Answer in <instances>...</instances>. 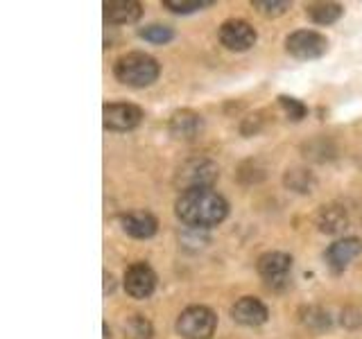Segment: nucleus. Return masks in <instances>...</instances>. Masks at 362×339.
Returning <instances> with one entry per match:
<instances>
[{
	"mask_svg": "<svg viewBox=\"0 0 362 339\" xmlns=\"http://www.w3.org/2000/svg\"><path fill=\"white\" fill-rule=\"evenodd\" d=\"M252 7L265 18H279L290 9V3H286V0H254Z\"/></svg>",
	"mask_w": 362,
	"mask_h": 339,
	"instance_id": "393cba45",
	"label": "nucleus"
},
{
	"mask_svg": "<svg viewBox=\"0 0 362 339\" xmlns=\"http://www.w3.org/2000/svg\"><path fill=\"white\" fill-rule=\"evenodd\" d=\"M276 100H279V107L283 109V113H286L292 122H299L308 116V109H305V105L301 100L292 97V95H279Z\"/></svg>",
	"mask_w": 362,
	"mask_h": 339,
	"instance_id": "b1692460",
	"label": "nucleus"
},
{
	"mask_svg": "<svg viewBox=\"0 0 362 339\" xmlns=\"http://www.w3.org/2000/svg\"><path fill=\"white\" fill-rule=\"evenodd\" d=\"M292 256L283 251H267L258 258L256 269L258 276L263 278L272 290H283L288 287L290 274H292Z\"/></svg>",
	"mask_w": 362,
	"mask_h": 339,
	"instance_id": "39448f33",
	"label": "nucleus"
},
{
	"mask_svg": "<svg viewBox=\"0 0 362 339\" xmlns=\"http://www.w3.org/2000/svg\"><path fill=\"white\" fill-rule=\"evenodd\" d=\"M177 218L190 229H211L226 220L229 215V201L213 188H192L184 190L175 201Z\"/></svg>",
	"mask_w": 362,
	"mask_h": 339,
	"instance_id": "f257e3e1",
	"label": "nucleus"
},
{
	"mask_svg": "<svg viewBox=\"0 0 362 339\" xmlns=\"http://www.w3.org/2000/svg\"><path fill=\"white\" fill-rule=\"evenodd\" d=\"M113 75L120 84L132 88H145L152 86L158 75H161V66L152 54L145 52H127L113 64Z\"/></svg>",
	"mask_w": 362,
	"mask_h": 339,
	"instance_id": "f03ea898",
	"label": "nucleus"
},
{
	"mask_svg": "<svg viewBox=\"0 0 362 339\" xmlns=\"http://www.w3.org/2000/svg\"><path fill=\"white\" fill-rule=\"evenodd\" d=\"M305 14L315 25H333L344 14V7L339 3H310L305 5Z\"/></svg>",
	"mask_w": 362,
	"mask_h": 339,
	"instance_id": "f3484780",
	"label": "nucleus"
},
{
	"mask_svg": "<svg viewBox=\"0 0 362 339\" xmlns=\"http://www.w3.org/2000/svg\"><path fill=\"white\" fill-rule=\"evenodd\" d=\"M265 177H267V167L260 161H256V158L245 161V163H240V167H238V179H240V184H245V186L260 184Z\"/></svg>",
	"mask_w": 362,
	"mask_h": 339,
	"instance_id": "412c9836",
	"label": "nucleus"
},
{
	"mask_svg": "<svg viewBox=\"0 0 362 339\" xmlns=\"http://www.w3.org/2000/svg\"><path fill=\"white\" fill-rule=\"evenodd\" d=\"M301 152L305 158H310V161H317V163H326V161H331V158H335V147L331 141H326L324 136L303 143Z\"/></svg>",
	"mask_w": 362,
	"mask_h": 339,
	"instance_id": "a211bd4d",
	"label": "nucleus"
},
{
	"mask_svg": "<svg viewBox=\"0 0 362 339\" xmlns=\"http://www.w3.org/2000/svg\"><path fill=\"white\" fill-rule=\"evenodd\" d=\"M113 290H116V280H113L111 274H105V294H109Z\"/></svg>",
	"mask_w": 362,
	"mask_h": 339,
	"instance_id": "cd10ccee",
	"label": "nucleus"
},
{
	"mask_svg": "<svg viewBox=\"0 0 362 339\" xmlns=\"http://www.w3.org/2000/svg\"><path fill=\"white\" fill-rule=\"evenodd\" d=\"M342 326H346V328H358V326H362V312L360 310H356V308H346V310H342Z\"/></svg>",
	"mask_w": 362,
	"mask_h": 339,
	"instance_id": "bb28decb",
	"label": "nucleus"
},
{
	"mask_svg": "<svg viewBox=\"0 0 362 339\" xmlns=\"http://www.w3.org/2000/svg\"><path fill=\"white\" fill-rule=\"evenodd\" d=\"M231 316H233L235 323L256 328V326H263L269 319V310H267V305L260 299H256V297H243V299H238L231 305Z\"/></svg>",
	"mask_w": 362,
	"mask_h": 339,
	"instance_id": "9b49d317",
	"label": "nucleus"
},
{
	"mask_svg": "<svg viewBox=\"0 0 362 339\" xmlns=\"http://www.w3.org/2000/svg\"><path fill=\"white\" fill-rule=\"evenodd\" d=\"M362 254V240L360 237H342L326 249V263L333 271H342Z\"/></svg>",
	"mask_w": 362,
	"mask_h": 339,
	"instance_id": "ddd939ff",
	"label": "nucleus"
},
{
	"mask_svg": "<svg viewBox=\"0 0 362 339\" xmlns=\"http://www.w3.org/2000/svg\"><path fill=\"white\" fill-rule=\"evenodd\" d=\"M315 224H317V229L326 235H339L349 229V215L342 206H337V203H328V206H322L317 210Z\"/></svg>",
	"mask_w": 362,
	"mask_h": 339,
	"instance_id": "2eb2a0df",
	"label": "nucleus"
},
{
	"mask_svg": "<svg viewBox=\"0 0 362 339\" xmlns=\"http://www.w3.org/2000/svg\"><path fill=\"white\" fill-rule=\"evenodd\" d=\"M283 186L292 192H297V195H310L317 186V181L308 167H292L283 174Z\"/></svg>",
	"mask_w": 362,
	"mask_h": 339,
	"instance_id": "dca6fc26",
	"label": "nucleus"
},
{
	"mask_svg": "<svg viewBox=\"0 0 362 339\" xmlns=\"http://www.w3.org/2000/svg\"><path fill=\"white\" fill-rule=\"evenodd\" d=\"M105 129L109 131H132L143 120V109L132 102H107L102 109Z\"/></svg>",
	"mask_w": 362,
	"mask_h": 339,
	"instance_id": "0eeeda50",
	"label": "nucleus"
},
{
	"mask_svg": "<svg viewBox=\"0 0 362 339\" xmlns=\"http://www.w3.org/2000/svg\"><path fill=\"white\" fill-rule=\"evenodd\" d=\"M218 37H220V43L224 45L226 50L245 52L249 48H254L258 34H256V30L249 25L247 20H243V18H229V20H224L222 25H220Z\"/></svg>",
	"mask_w": 362,
	"mask_h": 339,
	"instance_id": "6e6552de",
	"label": "nucleus"
},
{
	"mask_svg": "<svg viewBox=\"0 0 362 339\" xmlns=\"http://www.w3.org/2000/svg\"><path fill=\"white\" fill-rule=\"evenodd\" d=\"M120 226L134 240H150L158 231V220L147 210H129L120 215Z\"/></svg>",
	"mask_w": 362,
	"mask_h": 339,
	"instance_id": "f8f14e48",
	"label": "nucleus"
},
{
	"mask_svg": "<svg viewBox=\"0 0 362 339\" xmlns=\"http://www.w3.org/2000/svg\"><path fill=\"white\" fill-rule=\"evenodd\" d=\"M301 323L305 328H310V331L322 333V331H328V328L333 326V319H331V314H328V310L310 305V308L301 310Z\"/></svg>",
	"mask_w": 362,
	"mask_h": 339,
	"instance_id": "6ab92c4d",
	"label": "nucleus"
},
{
	"mask_svg": "<svg viewBox=\"0 0 362 339\" xmlns=\"http://www.w3.org/2000/svg\"><path fill=\"white\" fill-rule=\"evenodd\" d=\"M102 331H105V339H111V331H109V323H102Z\"/></svg>",
	"mask_w": 362,
	"mask_h": 339,
	"instance_id": "c85d7f7f",
	"label": "nucleus"
},
{
	"mask_svg": "<svg viewBox=\"0 0 362 339\" xmlns=\"http://www.w3.org/2000/svg\"><path fill=\"white\" fill-rule=\"evenodd\" d=\"M124 331H127L129 339H152L154 337V328L143 314L127 316V321H124Z\"/></svg>",
	"mask_w": 362,
	"mask_h": 339,
	"instance_id": "4be33fe9",
	"label": "nucleus"
},
{
	"mask_svg": "<svg viewBox=\"0 0 362 339\" xmlns=\"http://www.w3.org/2000/svg\"><path fill=\"white\" fill-rule=\"evenodd\" d=\"M143 16V5L139 0H107L105 20L111 25H132Z\"/></svg>",
	"mask_w": 362,
	"mask_h": 339,
	"instance_id": "4468645a",
	"label": "nucleus"
},
{
	"mask_svg": "<svg viewBox=\"0 0 362 339\" xmlns=\"http://www.w3.org/2000/svg\"><path fill=\"white\" fill-rule=\"evenodd\" d=\"M263 127H265V113L263 111H256V113H249L247 118H243V122H240V133L249 138V136H256V133L263 131Z\"/></svg>",
	"mask_w": 362,
	"mask_h": 339,
	"instance_id": "a878e982",
	"label": "nucleus"
},
{
	"mask_svg": "<svg viewBox=\"0 0 362 339\" xmlns=\"http://www.w3.org/2000/svg\"><path fill=\"white\" fill-rule=\"evenodd\" d=\"M218 179H220L218 163L206 156H195L179 165L175 174V186L181 188V192L192 188H213Z\"/></svg>",
	"mask_w": 362,
	"mask_h": 339,
	"instance_id": "7ed1b4c3",
	"label": "nucleus"
},
{
	"mask_svg": "<svg viewBox=\"0 0 362 339\" xmlns=\"http://www.w3.org/2000/svg\"><path fill=\"white\" fill-rule=\"evenodd\" d=\"M168 131L175 141L192 143L204 133V118L202 113L192 109H177L168 120Z\"/></svg>",
	"mask_w": 362,
	"mask_h": 339,
	"instance_id": "9d476101",
	"label": "nucleus"
},
{
	"mask_svg": "<svg viewBox=\"0 0 362 339\" xmlns=\"http://www.w3.org/2000/svg\"><path fill=\"white\" fill-rule=\"evenodd\" d=\"M286 50L301 61L320 59L328 52V39L315 30H297L286 39Z\"/></svg>",
	"mask_w": 362,
	"mask_h": 339,
	"instance_id": "423d86ee",
	"label": "nucleus"
},
{
	"mask_svg": "<svg viewBox=\"0 0 362 339\" xmlns=\"http://www.w3.org/2000/svg\"><path fill=\"white\" fill-rule=\"evenodd\" d=\"M177 333L184 339H211L218 328V314L206 305H188L177 316Z\"/></svg>",
	"mask_w": 362,
	"mask_h": 339,
	"instance_id": "20e7f679",
	"label": "nucleus"
},
{
	"mask_svg": "<svg viewBox=\"0 0 362 339\" xmlns=\"http://www.w3.org/2000/svg\"><path fill=\"white\" fill-rule=\"evenodd\" d=\"M139 37L152 45H165L175 39V30L168 25H161V23H152V25H145L139 30Z\"/></svg>",
	"mask_w": 362,
	"mask_h": 339,
	"instance_id": "aec40b11",
	"label": "nucleus"
},
{
	"mask_svg": "<svg viewBox=\"0 0 362 339\" xmlns=\"http://www.w3.org/2000/svg\"><path fill=\"white\" fill-rule=\"evenodd\" d=\"M156 290V271L147 263H134L124 269V292L132 299H150Z\"/></svg>",
	"mask_w": 362,
	"mask_h": 339,
	"instance_id": "1a4fd4ad",
	"label": "nucleus"
},
{
	"mask_svg": "<svg viewBox=\"0 0 362 339\" xmlns=\"http://www.w3.org/2000/svg\"><path fill=\"white\" fill-rule=\"evenodd\" d=\"M163 7L173 14H192V11L213 7V0H163Z\"/></svg>",
	"mask_w": 362,
	"mask_h": 339,
	"instance_id": "5701e85b",
	"label": "nucleus"
}]
</instances>
